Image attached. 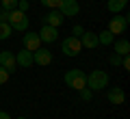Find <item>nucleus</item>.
<instances>
[{
	"instance_id": "a878e982",
	"label": "nucleus",
	"mask_w": 130,
	"mask_h": 119,
	"mask_svg": "<svg viewBox=\"0 0 130 119\" xmlns=\"http://www.w3.org/2000/svg\"><path fill=\"white\" fill-rule=\"evenodd\" d=\"M121 67H124V69H130V56H128V54L121 56Z\"/></svg>"
},
{
	"instance_id": "393cba45",
	"label": "nucleus",
	"mask_w": 130,
	"mask_h": 119,
	"mask_svg": "<svg viewBox=\"0 0 130 119\" xmlns=\"http://www.w3.org/2000/svg\"><path fill=\"white\" fill-rule=\"evenodd\" d=\"M72 32H74V37H78V39H80V35H83L85 30H83V26H80V24H76V26L72 28Z\"/></svg>"
},
{
	"instance_id": "ddd939ff",
	"label": "nucleus",
	"mask_w": 130,
	"mask_h": 119,
	"mask_svg": "<svg viewBox=\"0 0 130 119\" xmlns=\"http://www.w3.org/2000/svg\"><path fill=\"white\" fill-rule=\"evenodd\" d=\"M106 100L111 102V104H124V100H126V93H124V89L121 87H111L108 89V93H106Z\"/></svg>"
},
{
	"instance_id": "b1692460",
	"label": "nucleus",
	"mask_w": 130,
	"mask_h": 119,
	"mask_svg": "<svg viewBox=\"0 0 130 119\" xmlns=\"http://www.w3.org/2000/svg\"><path fill=\"white\" fill-rule=\"evenodd\" d=\"M18 9L26 13V11H28V0H18Z\"/></svg>"
},
{
	"instance_id": "4be33fe9",
	"label": "nucleus",
	"mask_w": 130,
	"mask_h": 119,
	"mask_svg": "<svg viewBox=\"0 0 130 119\" xmlns=\"http://www.w3.org/2000/svg\"><path fill=\"white\" fill-rule=\"evenodd\" d=\"M41 5L48 7V9H56L59 7V0H41Z\"/></svg>"
},
{
	"instance_id": "9b49d317",
	"label": "nucleus",
	"mask_w": 130,
	"mask_h": 119,
	"mask_svg": "<svg viewBox=\"0 0 130 119\" xmlns=\"http://www.w3.org/2000/svg\"><path fill=\"white\" fill-rule=\"evenodd\" d=\"M63 22H65V18H63V13H61L59 9H50V11H48V15L43 18V24H48V26H54V28H59Z\"/></svg>"
},
{
	"instance_id": "2eb2a0df",
	"label": "nucleus",
	"mask_w": 130,
	"mask_h": 119,
	"mask_svg": "<svg viewBox=\"0 0 130 119\" xmlns=\"http://www.w3.org/2000/svg\"><path fill=\"white\" fill-rule=\"evenodd\" d=\"M113 48H115V54H119V56L130 54V41H128V39H119V41H113Z\"/></svg>"
},
{
	"instance_id": "dca6fc26",
	"label": "nucleus",
	"mask_w": 130,
	"mask_h": 119,
	"mask_svg": "<svg viewBox=\"0 0 130 119\" xmlns=\"http://www.w3.org/2000/svg\"><path fill=\"white\" fill-rule=\"evenodd\" d=\"M126 5H128V0H108V2H106V9L115 15V13H121V11L126 9Z\"/></svg>"
},
{
	"instance_id": "f257e3e1",
	"label": "nucleus",
	"mask_w": 130,
	"mask_h": 119,
	"mask_svg": "<svg viewBox=\"0 0 130 119\" xmlns=\"http://www.w3.org/2000/svg\"><path fill=\"white\" fill-rule=\"evenodd\" d=\"M7 24H9L13 30H20V32H26L28 30V15L20 9H13L9 11V18H7Z\"/></svg>"
},
{
	"instance_id": "c85d7f7f",
	"label": "nucleus",
	"mask_w": 130,
	"mask_h": 119,
	"mask_svg": "<svg viewBox=\"0 0 130 119\" xmlns=\"http://www.w3.org/2000/svg\"><path fill=\"white\" fill-rule=\"evenodd\" d=\"M18 119H26V117H18Z\"/></svg>"
},
{
	"instance_id": "f03ea898",
	"label": "nucleus",
	"mask_w": 130,
	"mask_h": 119,
	"mask_svg": "<svg viewBox=\"0 0 130 119\" xmlns=\"http://www.w3.org/2000/svg\"><path fill=\"white\" fill-rule=\"evenodd\" d=\"M65 84L74 91H80L83 87H87V74L83 69H70L65 74Z\"/></svg>"
},
{
	"instance_id": "5701e85b",
	"label": "nucleus",
	"mask_w": 130,
	"mask_h": 119,
	"mask_svg": "<svg viewBox=\"0 0 130 119\" xmlns=\"http://www.w3.org/2000/svg\"><path fill=\"white\" fill-rule=\"evenodd\" d=\"M108 63H111V65H121V56H119V54H111Z\"/></svg>"
},
{
	"instance_id": "7ed1b4c3",
	"label": "nucleus",
	"mask_w": 130,
	"mask_h": 119,
	"mask_svg": "<svg viewBox=\"0 0 130 119\" xmlns=\"http://www.w3.org/2000/svg\"><path fill=\"white\" fill-rule=\"evenodd\" d=\"M87 87L91 89V91H100V89L108 87V74L104 72V69H93L87 76Z\"/></svg>"
},
{
	"instance_id": "412c9836",
	"label": "nucleus",
	"mask_w": 130,
	"mask_h": 119,
	"mask_svg": "<svg viewBox=\"0 0 130 119\" xmlns=\"http://www.w3.org/2000/svg\"><path fill=\"white\" fill-rule=\"evenodd\" d=\"M9 76H11V74H9V72H7V69H5V67H2V65H0V84H5V82H7V80H9Z\"/></svg>"
},
{
	"instance_id": "aec40b11",
	"label": "nucleus",
	"mask_w": 130,
	"mask_h": 119,
	"mask_svg": "<svg viewBox=\"0 0 130 119\" xmlns=\"http://www.w3.org/2000/svg\"><path fill=\"white\" fill-rule=\"evenodd\" d=\"M78 93H80V100H85V102H89V100L93 97V91H91L89 87H83V89H80Z\"/></svg>"
},
{
	"instance_id": "1a4fd4ad",
	"label": "nucleus",
	"mask_w": 130,
	"mask_h": 119,
	"mask_svg": "<svg viewBox=\"0 0 130 119\" xmlns=\"http://www.w3.org/2000/svg\"><path fill=\"white\" fill-rule=\"evenodd\" d=\"M0 65L7 69L9 74H13L15 69H18V63H15V54L11 50H2L0 52Z\"/></svg>"
},
{
	"instance_id": "0eeeda50",
	"label": "nucleus",
	"mask_w": 130,
	"mask_h": 119,
	"mask_svg": "<svg viewBox=\"0 0 130 119\" xmlns=\"http://www.w3.org/2000/svg\"><path fill=\"white\" fill-rule=\"evenodd\" d=\"M32 63H35V65H41V67L50 65L52 63V52L48 50V48H37V50L32 52Z\"/></svg>"
},
{
	"instance_id": "cd10ccee",
	"label": "nucleus",
	"mask_w": 130,
	"mask_h": 119,
	"mask_svg": "<svg viewBox=\"0 0 130 119\" xmlns=\"http://www.w3.org/2000/svg\"><path fill=\"white\" fill-rule=\"evenodd\" d=\"M0 119H11V115L7 110H0Z\"/></svg>"
},
{
	"instance_id": "423d86ee",
	"label": "nucleus",
	"mask_w": 130,
	"mask_h": 119,
	"mask_svg": "<svg viewBox=\"0 0 130 119\" xmlns=\"http://www.w3.org/2000/svg\"><path fill=\"white\" fill-rule=\"evenodd\" d=\"M128 22H130L128 15H119V13H115V18L108 22V28H106V30H111L113 35H121V32L128 28Z\"/></svg>"
},
{
	"instance_id": "bb28decb",
	"label": "nucleus",
	"mask_w": 130,
	"mask_h": 119,
	"mask_svg": "<svg viewBox=\"0 0 130 119\" xmlns=\"http://www.w3.org/2000/svg\"><path fill=\"white\" fill-rule=\"evenodd\" d=\"M7 18H9V11L0 7V22H7Z\"/></svg>"
},
{
	"instance_id": "f8f14e48",
	"label": "nucleus",
	"mask_w": 130,
	"mask_h": 119,
	"mask_svg": "<svg viewBox=\"0 0 130 119\" xmlns=\"http://www.w3.org/2000/svg\"><path fill=\"white\" fill-rule=\"evenodd\" d=\"M80 46L87 48V50H93V48H98V46H100V43H98V32L85 30L83 35H80Z\"/></svg>"
},
{
	"instance_id": "39448f33",
	"label": "nucleus",
	"mask_w": 130,
	"mask_h": 119,
	"mask_svg": "<svg viewBox=\"0 0 130 119\" xmlns=\"http://www.w3.org/2000/svg\"><path fill=\"white\" fill-rule=\"evenodd\" d=\"M56 9L63 13V18H76L80 13V5L78 0H59V7Z\"/></svg>"
},
{
	"instance_id": "a211bd4d",
	"label": "nucleus",
	"mask_w": 130,
	"mask_h": 119,
	"mask_svg": "<svg viewBox=\"0 0 130 119\" xmlns=\"http://www.w3.org/2000/svg\"><path fill=\"white\" fill-rule=\"evenodd\" d=\"M11 35H13V28H11L7 22H0V39L5 41V39H9Z\"/></svg>"
},
{
	"instance_id": "f3484780",
	"label": "nucleus",
	"mask_w": 130,
	"mask_h": 119,
	"mask_svg": "<svg viewBox=\"0 0 130 119\" xmlns=\"http://www.w3.org/2000/svg\"><path fill=\"white\" fill-rule=\"evenodd\" d=\"M113 41H115V35L111 30H102L98 35V43L100 46H113Z\"/></svg>"
},
{
	"instance_id": "6e6552de",
	"label": "nucleus",
	"mask_w": 130,
	"mask_h": 119,
	"mask_svg": "<svg viewBox=\"0 0 130 119\" xmlns=\"http://www.w3.org/2000/svg\"><path fill=\"white\" fill-rule=\"evenodd\" d=\"M41 46V39H39V32H28L26 30V35L22 37V48H26V50H30V52H35L37 48Z\"/></svg>"
},
{
	"instance_id": "9d476101",
	"label": "nucleus",
	"mask_w": 130,
	"mask_h": 119,
	"mask_svg": "<svg viewBox=\"0 0 130 119\" xmlns=\"http://www.w3.org/2000/svg\"><path fill=\"white\" fill-rule=\"evenodd\" d=\"M39 39H41L43 43H54L56 39H59V30H56L54 26H48V24H43L41 30H39Z\"/></svg>"
},
{
	"instance_id": "20e7f679",
	"label": "nucleus",
	"mask_w": 130,
	"mask_h": 119,
	"mask_svg": "<svg viewBox=\"0 0 130 119\" xmlns=\"http://www.w3.org/2000/svg\"><path fill=\"white\" fill-rule=\"evenodd\" d=\"M61 50H63L65 56H78L80 50H83V46H80V39L78 37H65L63 43H61Z\"/></svg>"
},
{
	"instance_id": "6ab92c4d",
	"label": "nucleus",
	"mask_w": 130,
	"mask_h": 119,
	"mask_svg": "<svg viewBox=\"0 0 130 119\" xmlns=\"http://www.w3.org/2000/svg\"><path fill=\"white\" fill-rule=\"evenodd\" d=\"M0 7L7 11H13V9H18V0H0Z\"/></svg>"
},
{
	"instance_id": "4468645a",
	"label": "nucleus",
	"mask_w": 130,
	"mask_h": 119,
	"mask_svg": "<svg viewBox=\"0 0 130 119\" xmlns=\"http://www.w3.org/2000/svg\"><path fill=\"white\" fill-rule=\"evenodd\" d=\"M15 63H18V67H30L32 65V52L26 50V48H22L15 54Z\"/></svg>"
}]
</instances>
